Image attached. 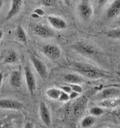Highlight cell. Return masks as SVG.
<instances>
[{
	"mask_svg": "<svg viewBox=\"0 0 120 128\" xmlns=\"http://www.w3.org/2000/svg\"><path fill=\"white\" fill-rule=\"evenodd\" d=\"M95 118L92 115H90V116H86L84 117L81 122V127H84V128H88V127H90L92 126L94 123H95Z\"/></svg>",
	"mask_w": 120,
	"mask_h": 128,
	"instance_id": "d6986e66",
	"label": "cell"
},
{
	"mask_svg": "<svg viewBox=\"0 0 120 128\" xmlns=\"http://www.w3.org/2000/svg\"><path fill=\"white\" fill-rule=\"evenodd\" d=\"M43 53L50 59H57L61 56L59 47L53 44H46L43 47Z\"/></svg>",
	"mask_w": 120,
	"mask_h": 128,
	"instance_id": "277c9868",
	"label": "cell"
},
{
	"mask_svg": "<svg viewBox=\"0 0 120 128\" xmlns=\"http://www.w3.org/2000/svg\"><path fill=\"white\" fill-rule=\"evenodd\" d=\"M119 104H120L119 97L103 99L100 102V106L104 107V108H113L118 107L119 106Z\"/></svg>",
	"mask_w": 120,
	"mask_h": 128,
	"instance_id": "9a60e30c",
	"label": "cell"
},
{
	"mask_svg": "<svg viewBox=\"0 0 120 128\" xmlns=\"http://www.w3.org/2000/svg\"><path fill=\"white\" fill-rule=\"evenodd\" d=\"M60 88H61V90H62V91H64V92H65L66 93H70L71 91H72V90H71V88L70 87V86L68 85V86H60Z\"/></svg>",
	"mask_w": 120,
	"mask_h": 128,
	"instance_id": "4316f807",
	"label": "cell"
},
{
	"mask_svg": "<svg viewBox=\"0 0 120 128\" xmlns=\"http://www.w3.org/2000/svg\"><path fill=\"white\" fill-rule=\"evenodd\" d=\"M47 20L49 21L51 27L56 30H65L67 28V23L66 21L56 16H48Z\"/></svg>",
	"mask_w": 120,
	"mask_h": 128,
	"instance_id": "8fae6325",
	"label": "cell"
},
{
	"mask_svg": "<svg viewBox=\"0 0 120 128\" xmlns=\"http://www.w3.org/2000/svg\"><path fill=\"white\" fill-rule=\"evenodd\" d=\"M79 94L78 92H75V91H71L70 93H68V96H69V99H75L76 98H78L79 96Z\"/></svg>",
	"mask_w": 120,
	"mask_h": 128,
	"instance_id": "484cf974",
	"label": "cell"
},
{
	"mask_svg": "<svg viewBox=\"0 0 120 128\" xmlns=\"http://www.w3.org/2000/svg\"><path fill=\"white\" fill-rule=\"evenodd\" d=\"M40 116L42 122L47 126H50L51 124V114L49 108H47L46 104L44 102H41L39 106Z\"/></svg>",
	"mask_w": 120,
	"mask_h": 128,
	"instance_id": "30bf717a",
	"label": "cell"
},
{
	"mask_svg": "<svg viewBox=\"0 0 120 128\" xmlns=\"http://www.w3.org/2000/svg\"><path fill=\"white\" fill-rule=\"evenodd\" d=\"M61 92V90L60 89H57V88H50L48 89L46 92V96L54 100H58L59 96L60 95Z\"/></svg>",
	"mask_w": 120,
	"mask_h": 128,
	"instance_id": "ffe728a7",
	"label": "cell"
},
{
	"mask_svg": "<svg viewBox=\"0 0 120 128\" xmlns=\"http://www.w3.org/2000/svg\"><path fill=\"white\" fill-rule=\"evenodd\" d=\"M58 100L61 101V102H67V101L70 100L69 99V96H68V93H66L65 92H64V91H62L61 90V92H60V95L59 96Z\"/></svg>",
	"mask_w": 120,
	"mask_h": 128,
	"instance_id": "603a6c76",
	"label": "cell"
},
{
	"mask_svg": "<svg viewBox=\"0 0 120 128\" xmlns=\"http://www.w3.org/2000/svg\"><path fill=\"white\" fill-rule=\"evenodd\" d=\"M64 80L68 84H80L84 82L82 76L75 74H68L64 76Z\"/></svg>",
	"mask_w": 120,
	"mask_h": 128,
	"instance_id": "2e32d148",
	"label": "cell"
},
{
	"mask_svg": "<svg viewBox=\"0 0 120 128\" xmlns=\"http://www.w3.org/2000/svg\"><path fill=\"white\" fill-rule=\"evenodd\" d=\"M16 36H17L18 39L21 42H23L25 45L28 44V39H27L26 33H25V30L23 29V28L21 26V25H18L17 29H16Z\"/></svg>",
	"mask_w": 120,
	"mask_h": 128,
	"instance_id": "e0dca14e",
	"label": "cell"
},
{
	"mask_svg": "<svg viewBox=\"0 0 120 128\" xmlns=\"http://www.w3.org/2000/svg\"><path fill=\"white\" fill-rule=\"evenodd\" d=\"M23 4V0H12V5H11V8L9 12H8L6 20H9L17 15L22 7Z\"/></svg>",
	"mask_w": 120,
	"mask_h": 128,
	"instance_id": "7c38bea8",
	"label": "cell"
},
{
	"mask_svg": "<svg viewBox=\"0 0 120 128\" xmlns=\"http://www.w3.org/2000/svg\"><path fill=\"white\" fill-rule=\"evenodd\" d=\"M120 13V0H114L106 11V17L112 19Z\"/></svg>",
	"mask_w": 120,
	"mask_h": 128,
	"instance_id": "5bb4252c",
	"label": "cell"
},
{
	"mask_svg": "<svg viewBox=\"0 0 120 128\" xmlns=\"http://www.w3.org/2000/svg\"><path fill=\"white\" fill-rule=\"evenodd\" d=\"M70 87L72 90V91L77 92L78 93H81L83 92V89L81 86H79V84H70Z\"/></svg>",
	"mask_w": 120,
	"mask_h": 128,
	"instance_id": "cb8c5ba5",
	"label": "cell"
},
{
	"mask_svg": "<svg viewBox=\"0 0 120 128\" xmlns=\"http://www.w3.org/2000/svg\"><path fill=\"white\" fill-rule=\"evenodd\" d=\"M107 37L111 38V39H119L120 37V30L119 29H114L110 31H109L106 34Z\"/></svg>",
	"mask_w": 120,
	"mask_h": 128,
	"instance_id": "7402d4cb",
	"label": "cell"
},
{
	"mask_svg": "<svg viewBox=\"0 0 120 128\" xmlns=\"http://www.w3.org/2000/svg\"><path fill=\"white\" fill-rule=\"evenodd\" d=\"M3 36V30H0V41H1Z\"/></svg>",
	"mask_w": 120,
	"mask_h": 128,
	"instance_id": "d6a6232c",
	"label": "cell"
},
{
	"mask_svg": "<svg viewBox=\"0 0 120 128\" xmlns=\"http://www.w3.org/2000/svg\"><path fill=\"white\" fill-rule=\"evenodd\" d=\"M107 2H108V0H97V3H98V6L100 7L103 6Z\"/></svg>",
	"mask_w": 120,
	"mask_h": 128,
	"instance_id": "f1b7e54d",
	"label": "cell"
},
{
	"mask_svg": "<svg viewBox=\"0 0 120 128\" xmlns=\"http://www.w3.org/2000/svg\"><path fill=\"white\" fill-rule=\"evenodd\" d=\"M2 6H3V1H2V0H0V10H1Z\"/></svg>",
	"mask_w": 120,
	"mask_h": 128,
	"instance_id": "836d02e7",
	"label": "cell"
},
{
	"mask_svg": "<svg viewBox=\"0 0 120 128\" xmlns=\"http://www.w3.org/2000/svg\"><path fill=\"white\" fill-rule=\"evenodd\" d=\"M25 127H33V125L31 123H28V124H26Z\"/></svg>",
	"mask_w": 120,
	"mask_h": 128,
	"instance_id": "1f68e13d",
	"label": "cell"
},
{
	"mask_svg": "<svg viewBox=\"0 0 120 128\" xmlns=\"http://www.w3.org/2000/svg\"><path fill=\"white\" fill-rule=\"evenodd\" d=\"M78 13L81 18L84 21H88L93 14V8L89 0H81L78 5Z\"/></svg>",
	"mask_w": 120,
	"mask_h": 128,
	"instance_id": "7a4b0ae2",
	"label": "cell"
},
{
	"mask_svg": "<svg viewBox=\"0 0 120 128\" xmlns=\"http://www.w3.org/2000/svg\"><path fill=\"white\" fill-rule=\"evenodd\" d=\"M104 113V111L102 108L100 107H93L92 108H90V114L93 116V117H96V116H100L102 115Z\"/></svg>",
	"mask_w": 120,
	"mask_h": 128,
	"instance_id": "44dd1931",
	"label": "cell"
},
{
	"mask_svg": "<svg viewBox=\"0 0 120 128\" xmlns=\"http://www.w3.org/2000/svg\"><path fill=\"white\" fill-rule=\"evenodd\" d=\"M31 59L34 68H35L38 74L40 76V78L43 79H46L48 78V70L45 64L36 56H31Z\"/></svg>",
	"mask_w": 120,
	"mask_h": 128,
	"instance_id": "8992f818",
	"label": "cell"
},
{
	"mask_svg": "<svg viewBox=\"0 0 120 128\" xmlns=\"http://www.w3.org/2000/svg\"><path fill=\"white\" fill-rule=\"evenodd\" d=\"M120 94V90L118 88H107L103 90L100 93H98L96 96V99L98 101H101L103 99H107V98H115V97H119Z\"/></svg>",
	"mask_w": 120,
	"mask_h": 128,
	"instance_id": "9c48e42d",
	"label": "cell"
},
{
	"mask_svg": "<svg viewBox=\"0 0 120 128\" xmlns=\"http://www.w3.org/2000/svg\"><path fill=\"white\" fill-rule=\"evenodd\" d=\"M40 1L43 6H47V7L52 6L54 4V0H40Z\"/></svg>",
	"mask_w": 120,
	"mask_h": 128,
	"instance_id": "d4e9b609",
	"label": "cell"
},
{
	"mask_svg": "<svg viewBox=\"0 0 120 128\" xmlns=\"http://www.w3.org/2000/svg\"><path fill=\"white\" fill-rule=\"evenodd\" d=\"M3 74L0 72V86H1L3 84Z\"/></svg>",
	"mask_w": 120,
	"mask_h": 128,
	"instance_id": "f546056e",
	"label": "cell"
},
{
	"mask_svg": "<svg viewBox=\"0 0 120 128\" xmlns=\"http://www.w3.org/2000/svg\"><path fill=\"white\" fill-rule=\"evenodd\" d=\"M73 67L75 70L81 75L91 80H97L108 76L107 74L98 68L91 64L82 62H74Z\"/></svg>",
	"mask_w": 120,
	"mask_h": 128,
	"instance_id": "6da1fadb",
	"label": "cell"
},
{
	"mask_svg": "<svg viewBox=\"0 0 120 128\" xmlns=\"http://www.w3.org/2000/svg\"><path fill=\"white\" fill-rule=\"evenodd\" d=\"M64 1V2H65V4L66 5V6H70L71 5V0H63Z\"/></svg>",
	"mask_w": 120,
	"mask_h": 128,
	"instance_id": "4dcf8cb0",
	"label": "cell"
},
{
	"mask_svg": "<svg viewBox=\"0 0 120 128\" xmlns=\"http://www.w3.org/2000/svg\"><path fill=\"white\" fill-rule=\"evenodd\" d=\"M25 80H26V84L28 89L31 94H34V92L37 89V83H36L34 74L28 65L25 67Z\"/></svg>",
	"mask_w": 120,
	"mask_h": 128,
	"instance_id": "5b68a950",
	"label": "cell"
},
{
	"mask_svg": "<svg viewBox=\"0 0 120 128\" xmlns=\"http://www.w3.org/2000/svg\"><path fill=\"white\" fill-rule=\"evenodd\" d=\"M72 47L78 53H80L85 56H90L96 53L95 48L93 46L90 44H87L85 42H76L72 46Z\"/></svg>",
	"mask_w": 120,
	"mask_h": 128,
	"instance_id": "3957f363",
	"label": "cell"
},
{
	"mask_svg": "<svg viewBox=\"0 0 120 128\" xmlns=\"http://www.w3.org/2000/svg\"><path fill=\"white\" fill-rule=\"evenodd\" d=\"M34 33L37 36L42 38H53L56 36V34L53 29L42 24H38L35 26L34 29Z\"/></svg>",
	"mask_w": 120,
	"mask_h": 128,
	"instance_id": "52a82bcc",
	"label": "cell"
},
{
	"mask_svg": "<svg viewBox=\"0 0 120 128\" xmlns=\"http://www.w3.org/2000/svg\"><path fill=\"white\" fill-rule=\"evenodd\" d=\"M34 13L36 14H37V15H39V16H41V17L44 15V12L41 8H36L34 10Z\"/></svg>",
	"mask_w": 120,
	"mask_h": 128,
	"instance_id": "83f0119b",
	"label": "cell"
},
{
	"mask_svg": "<svg viewBox=\"0 0 120 128\" xmlns=\"http://www.w3.org/2000/svg\"><path fill=\"white\" fill-rule=\"evenodd\" d=\"M9 84L14 88H19L22 84V74L20 70H14L12 72L9 78Z\"/></svg>",
	"mask_w": 120,
	"mask_h": 128,
	"instance_id": "4fadbf2b",
	"label": "cell"
},
{
	"mask_svg": "<svg viewBox=\"0 0 120 128\" xmlns=\"http://www.w3.org/2000/svg\"><path fill=\"white\" fill-rule=\"evenodd\" d=\"M24 108V105L21 102L11 98H2L0 99V108L3 109H12L20 110Z\"/></svg>",
	"mask_w": 120,
	"mask_h": 128,
	"instance_id": "ba28073f",
	"label": "cell"
},
{
	"mask_svg": "<svg viewBox=\"0 0 120 128\" xmlns=\"http://www.w3.org/2000/svg\"><path fill=\"white\" fill-rule=\"evenodd\" d=\"M18 55L15 51H10L7 54V56L5 57L3 62L5 64H14L18 62Z\"/></svg>",
	"mask_w": 120,
	"mask_h": 128,
	"instance_id": "ac0fdd59",
	"label": "cell"
}]
</instances>
